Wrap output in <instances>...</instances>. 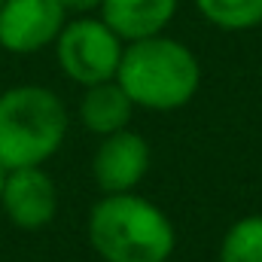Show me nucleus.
<instances>
[{"instance_id": "10", "label": "nucleus", "mask_w": 262, "mask_h": 262, "mask_svg": "<svg viewBox=\"0 0 262 262\" xmlns=\"http://www.w3.org/2000/svg\"><path fill=\"white\" fill-rule=\"evenodd\" d=\"M220 262H262V213L241 216L220 241Z\"/></svg>"}, {"instance_id": "8", "label": "nucleus", "mask_w": 262, "mask_h": 262, "mask_svg": "<svg viewBox=\"0 0 262 262\" xmlns=\"http://www.w3.org/2000/svg\"><path fill=\"white\" fill-rule=\"evenodd\" d=\"M180 0H101V18L119 34L122 43L162 34Z\"/></svg>"}, {"instance_id": "7", "label": "nucleus", "mask_w": 262, "mask_h": 262, "mask_svg": "<svg viewBox=\"0 0 262 262\" xmlns=\"http://www.w3.org/2000/svg\"><path fill=\"white\" fill-rule=\"evenodd\" d=\"M0 207L6 210L9 223H15L18 229H43L55 220V210H58L55 180L40 165L6 171Z\"/></svg>"}, {"instance_id": "12", "label": "nucleus", "mask_w": 262, "mask_h": 262, "mask_svg": "<svg viewBox=\"0 0 262 262\" xmlns=\"http://www.w3.org/2000/svg\"><path fill=\"white\" fill-rule=\"evenodd\" d=\"M64 6V12H76V15H85L92 9H101V0H58Z\"/></svg>"}, {"instance_id": "1", "label": "nucleus", "mask_w": 262, "mask_h": 262, "mask_svg": "<svg viewBox=\"0 0 262 262\" xmlns=\"http://www.w3.org/2000/svg\"><path fill=\"white\" fill-rule=\"evenodd\" d=\"M89 244L104 262H168L177 244L174 223L149 198L104 195L89 213Z\"/></svg>"}, {"instance_id": "6", "label": "nucleus", "mask_w": 262, "mask_h": 262, "mask_svg": "<svg viewBox=\"0 0 262 262\" xmlns=\"http://www.w3.org/2000/svg\"><path fill=\"white\" fill-rule=\"evenodd\" d=\"M149 171V143L131 128L101 137L92 156V177L104 195L134 192V186Z\"/></svg>"}, {"instance_id": "5", "label": "nucleus", "mask_w": 262, "mask_h": 262, "mask_svg": "<svg viewBox=\"0 0 262 262\" xmlns=\"http://www.w3.org/2000/svg\"><path fill=\"white\" fill-rule=\"evenodd\" d=\"M67 21L58 0H3L0 3V46L15 55L40 52L55 43Z\"/></svg>"}, {"instance_id": "13", "label": "nucleus", "mask_w": 262, "mask_h": 262, "mask_svg": "<svg viewBox=\"0 0 262 262\" xmlns=\"http://www.w3.org/2000/svg\"><path fill=\"white\" fill-rule=\"evenodd\" d=\"M3 180H6V171L0 168V192H3Z\"/></svg>"}, {"instance_id": "11", "label": "nucleus", "mask_w": 262, "mask_h": 262, "mask_svg": "<svg viewBox=\"0 0 262 262\" xmlns=\"http://www.w3.org/2000/svg\"><path fill=\"white\" fill-rule=\"evenodd\" d=\"M198 12L223 31H250L262 25V0H195Z\"/></svg>"}, {"instance_id": "4", "label": "nucleus", "mask_w": 262, "mask_h": 262, "mask_svg": "<svg viewBox=\"0 0 262 262\" xmlns=\"http://www.w3.org/2000/svg\"><path fill=\"white\" fill-rule=\"evenodd\" d=\"M122 49L125 46L119 34L104 18H89V15L64 21L55 40V55L64 76L79 85H98L116 79Z\"/></svg>"}, {"instance_id": "14", "label": "nucleus", "mask_w": 262, "mask_h": 262, "mask_svg": "<svg viewBox=\"0 0 262 262\" xmlns=\"http://www.w3.org/2000/svg\"><path fill=\"white\" fill-rule=\"evenodd\" d=\"M0 3H3V0H0Z\"/></svg>"}, {"instance_id": "2", "label": "nucleus", "mask_w": 262, "mask_h": 262, "mask_svg": "<svg viewBox=\"0 0 262 262\" xmlns=\"http://www.w3.org/2000/svg\"><path fill=\"white\" fill-rule=\"evenodd\" d=\"M116 82L125 89L134 107L143 110H180L198 92L201 67L192 49L171 37H143L122 49Z\"/></svg>"}, {"instance_id": "9", "label": "nucleus", "mask_w": 262, "mask_h": 262, "mask_svg": "<svg viewBox=\"0 0 262 262\" xmlns=\"http://www.w3.org/2000/svg\"><path fill=\"white\" fill-rule=\"evenodd\" d=\"M134 104L125 95V89L116 79L98 82V85H85V95L79 101V119L92 134H113V131L128 128Z\"/></svg>"}, {"instance_id": "3", "label": "nucleus", "mask_w": 262, "mask_h": 262, "mask_svg": "<svg viewBox=\"0 0 262 262\" xmlns=\"http://www.w3.org/2000/svg\"><path fill=\"white\" fill-rule=\"evenodd\" d=\"M67 134L61 98L43 85H15L0 95V168H34L58 152Z\"/></svg>"}]
</instances>
